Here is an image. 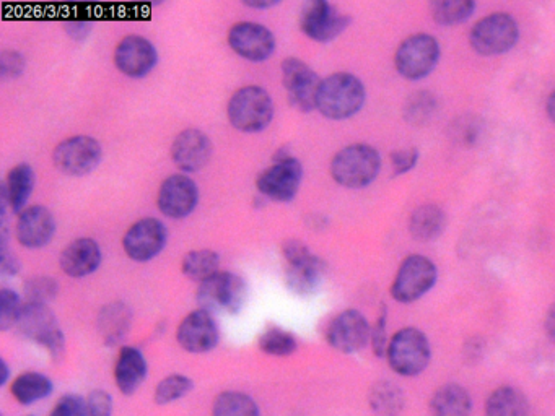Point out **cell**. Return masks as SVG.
<instances>
[{
	"instance_id": "35",
	"label": "cell",
	"mask_w": 555,
	"mask_h": 416,
	"mask_svg": "<svg viewBox=\"0 0 555 416\" xmlns=\"http://www.w3.org/2000/svg\"><path fill=\"white\" fill-rule=\"evenodd\" d=\"M476 4L472 0H435L430 4V13L438 25L451 26L464 23L472 17Z\"/></svg>"
},
{
	"instance_id": "19",
	"label": "cell",
	"mask_w": 555,
	"mask_h": 416,
	"mask_svg": "<svg viewBox=\"0 0 555 416\" xmlns=\"http://www.w3.org/2000/svg\"><path fill=\"white\" fill-rule=\"evenodd\" d=\"M176 342L191 355H206L220 342V327L210 312H189L176 329Z\"/></svg>"
},
{
	"instance_id": "28",
	"label": "cell",
	"mask_w": 555,
	"mask_h": 416,
	"mask_svg": "<svg viewBox=\"0 0 555 416\" xmlns=\"http://www.w3.org/2000/svg\"><path fill=\"white\" fill-rule=\"evenodd\" d=\"M446 226V215L442 207L420 205L409 218V233L420 243H429L442 236Z\"/></svg>"
},
{
	"instance_id": "12",
	"label": "cell",
	"mask_w": 555,
	"mask_h": 416,
	"mask_svg": "<svg viewBox=\"0 0 555 416\" xmlns=\"http://www.w3.org/2000/svg\"><path fill=\"white\" fill-rule=\"evenodd\" d=\"M103 148L100 142L88 135H74L62 140L53 152V163L62 174L67 176H87L100 166Z\"/></svg>"
},
{
	"instance_id": "32",
	"label": "cell",
	"mask_w": 555,
	"mask_h": 416,
	"mask_svg": "<svg viewBox=\"0 0 555 416\" xmlns=\"http://www.w3.org/2000/svg\"><path fill=\"white\" fill-rule=\"evenodd\" d=\"M181 272L191 282H207L220 272V256L212 249L191 251L181 260Z\"/></svg>"
},
{
	"instance_id": "1",
	"label": "cell",
	"mask_w": 555,
	"mask_h": 416,
	"mask_svg": "<svg viewBox=\"0 0 555 416\" xmlns=\"http://www.w3.org/2000/svg\"><path fill=\"white\" fill-rule=\"evenodd\" d=\"M365 100L367 91L357 75L336 72L321 80L316 109L329 121H346L360 113Z\"/></svg>"
},
{
	"instance_id": "8",
	"label": "cell",
	"mask_w": 555,
	"mask_h": 416,
	"mask_svg": "<svg viewBox=\"0 0 555 416\" xmlns=\"http://www.w3.org/2000/svg\"><path fill=\"white\" fill-rule=\"evenodd\" d=\"M520 38V26L508 13H492L481 18L469 33L471 48L484 57L500 56L515 48Z\"/></svg>"
},
{
	"instance_id": "36",
	"label": "cell",
	"mask_w": 555,
	"mask_h": 416,
	"mask_svg": "<svg viewBox=\"0 0 555 416\" xmlns=\"http://www.w3.org/2000/svg\"><path fill=\"white\" fill-rule=\"evenodd\" d=\"M193 389L194 381L191 377L186 374H170L163 377L162 381L155 386L153 402L157 403L158 407H165L184 399L186 395L193 392Z\"/></svg>"
},
{
	"instance_id": "43",
	"label": "cell",
	"mask_w": 555,
	"mask_h": 416,
	"mask_svg": "<svg viewBox=\"0 0 555 416\" xmlns=\"http://www.w3.org/2000/svg\"><path fill=\"white\" fill-rule=\"evenodd\" d=\"M25 69H27V61L22 52L4 51L0 54V77L4 80L22 77Z\"/></svg>"
},
{
	"instance_id": "5",
	"label": "cell",
	"mask_w": 555,
	"mask_h": 416,
	"mask_svg": "<svg viewBox=\"0 0 555 416\" xmlns=\"http://www.w3.org/2000/svg\"><path fill=\"white\" fill-rule=\"evenodd\" d=\"M15 329L23 338L48 351L51 360L59 363L66 356V335L56 314L46 304H23Z\"/></svg>"
},
{
	"instance_id": "20",
	"label": "cell",
	"mask_w": 555,
	"mask_h": 416,
	"mask_svg": "<svg viewBox=\"0 0 555 416\" xmlns=\"http://www.w3.org/2000/svg\"><path fill=\"white\" fill-rule=\"evenodd\" d=\"M157 64V48L144 36H126L114 49V65L126 77H147Z\"/></svg>"
},
{
	"instance_id": "46",
	"label": "cell",
	"mask_w": 555,
	"mask_h": 416,
	"mask_svg": "<svg viewBox=\"0 0 555 416\" xmlns=\"http://www.w3.org/2000/svg\"><path fill=\"white\" fill-rule=\"evenodd\" d=\"M22 270L20 260L10 251L9 246L0 247V272L5 277H15Z\"/></svg>"
},
{
	"instance_id": "7",
	"label": "cell",
	"mask_w": 555,
	"mask_h": 416,
	"mask_svg": "<svg viewBox=\"0 0 555 416\" xmlns=\"http://www.w3.org/2000/svg\"><path fill=\"white\" fill-rule=\"evenodd\" d=\"M430 358L429 338L416 327H404L389 338L386 360L398 376H419L429 366Z\"/></svg>"
},
{
	"instance_id": "22",
	"label": "cell",
	"mask_w": 555,
	"mask_h": 416,
	"mask_svg": "<svg viewBox=\"0 0 555 416\" xmlns=\"http://www.w3.org/2000/svg\"><path fill=\"white\" fill-rule=\"evenodd\" d=\"M56 234V220L53 213L43 205H31L25 208L17 218L15 238L22 247L30 251L43 249L53 241Z\"/></svg>"
},
{
	"instance_id": "29",
	"label": "cell",
	"mask_w": 555,
	"mask_h": 416,
	"mask_svg": "<svg viewBox=\"0 0 555 416\" xmlns=\"http://www.w3.org/2000/svg\"><path fill=\"white\" fill-rule=\"evenodd\" d=\"M53 392V381L46 374L36 371L18 374L14 381L10 382V394L23 407L48 399Z\"/></svg>"
},
{
	"instance_id": "44",
	"label": "cell",
	"mask_w": 555,
	"mask_h": 416,
	"mask_svg": "<svg viewBox=\"0 0 555 416\" xmlns=\"http://www.w3.org/2000/svg\"><path fill=\"white\" fill-rule=\"evenodd\" d=\"M420 153L417 148H403L389 155L391 160V168H393V176H403L416 168L419 163Z\"/></svg>"
},
{
	"instance_id": "31",
	"label": "cell",
	"mask_w": 555,
	"mask_h": 416,
	"mask_svg": "<svg viewBox=\"0 0 555 416\" xmlns=\"http://www.w3.org/2000/svg\"><path fill=\"white\" fill-rule=\"evenodd\" d=\"M368 405L376 416H399L406 405V397L398 384L391 381H378L370 389Z\"/></svg>"
},
{
	"instance_id": "39",
	"label": "cell",
	"mask_w": 555,
	"mask_h": 416,
	"mask_svg": "<svg viewBox=\"0 0 555 416\" xmlns=\"http://www.w3.org/2000/svg\"><path fill=\"white\" fill-rule=\"evenodd\" d=\"M450 137L459 147H472L479 140L482 132V122L477 116L456 117L448 127Z\"/></svg>"
},
{
	"instance_id": "34",
	"label": "cell",
	"mask_w": 555,
	"mask_h": 416,
	"mask_svg": "<svg viewBox=\"0 0 555 416\" xmlns=\"http://www.w3.org/2000/svg\"><path fill=\"white\" fill-rule=\"evenodd\" d=\"M212 416H261L258 403L240 390H225L212 403Z\"/></svg>"
},
{
	"instance_id": "42",
	"label": "cell",
	"mask_w": 555,
	"mask_h": 416,
	"mask_svg": "<svg viewBox=\"0 0 555 416\" xmlns=\"http://www.w3.org/2000/svg\"><path fill=\"white\" fill-rule=\"evenodd\" d=\"M49 416H88L87 399L79 394L62 395Z\"/></svg>"
},
{
	"instance_id": "41",
	"label": "cell",
	"mask_w": 555,
	"mask_h": 416,
	"mask_svg": "<svg viewBox=\"0 0 555 416\" xmlns=\"http://www.w3.org/2000/svg\"><path fill=\"white\" fill-rule=\"evenodd\" d=\"M388 343V308H386V304H381L380 314L376 317L375 324L372 325V337H370V345H372L375 356L378 358L386 356Z\"/></svg>"
},
{
	"instance_id": "23",
	"label": "cell",
	"mask_w": 555,
	"mask_h": 416,
	"mask_svg": "<svg viewBox=\"0 0 555 416\" xmlns=\"http://www.w3.org/2000/svg\"><path fill=\"white\" fill-rule=\"evenodd\" d=\"M103 252L92 238H79L67 244L59 256V267L70 278L90 277L100 269Z\"/></svg>"
},
{
	"instance_id": "27",
	"label": "cell",
	"mask_w": 555,
	"mask_h": 416,
	"mask_svg": "<svg viewBox=\"0 0 555 416\" xmlns=\"http://www.w3.org/2000/svg\"><path fill=\"white\" fill-rule=\"evenodd\" d=\"M471 410V395L455 382L438 387L430 399V416H469Z\"/></svg>"
},
{
	"instance_id": "17",
	"label": "cell",
	"mask_w": 555,
	"mask_h": 416,
	"mask_svg": "<svg viewBox=\"0 0 555 416\" xmlns=\"http://www.w3.org/2000/svg\"><path fill=\"white\" fill-rule=\"evenodd\" d=\"M199 204V187L188 174H171L158 189L157 207L163 217L183 220Z\"/></svg>"
},
{
	"instance_id": "48",
	"label": "cell",
	"mask_w": 555,
	"mask_h": 416,
	"mask_svg": "<svg viewBox=\"0 0 555 416\" xmlns=\"http://www.w3.org/2000/svg\"><path fill=\"white\" fill-rule=\"evenodd\" d=\"M484 353V342H482L481 337H474L466 343V347H464V356H466V360L474 361L481 360V355Z\"/></svg>"
},
{
	"instance_id": "21",
	"label": "cell",
	"mask_w": 555,
	"mask_h": 416,
	"mask_svg": "<svg viewBox=\"0 0 555 416\" xmlns=\"http://www.w3.org/2000/svg\"><path fill=\"white\" fill-rule=\"evenodd\" d=\"M171 161L183 174L199 173L209 165L212 142L209 135L199 129H186L171 143Z\"/></svg>"
},
{
	"instance_id": "50",
	"label": "cell",
	"mask_w": 555,
	"mask_h": 416,
	"mask_svg": "<svg viewBox=\"0 0 555 416\" xmlns=\"http://www.w3.org/2000/svg\"><path fill=\"white\" fill-rule=\"evenodd\" d=\"M245 5L250 7V9L267 10L276 7V5H279V2L277 0H246Z\"/></svg>"
},
{
	"instance_id": "10",
	"label": "cell",
	"mask_w": 555,
	"mask_h": 416,
	"mask_svg": "<svg viewBox=\"0 0 555 416\" xmlns=\"http://www.w3.org/2000/svg\"><path fill=\"white\" fill-rule=\"evenodd\" d=\"M437 278V265L433 264L429 257L412 254L399 265L391 285V296L398 303H416L417 299L432 290Z\"/></svg>"
},
{
	"instance_id": "38",
	"label": "cell",
	"mask_w": 555,
	"mask_h": 416,
	"mask_svg": "<svg viewBox=\"0 0 555 416\" xmlns=\"http://www.w3.org/2000/svg\"><path fill=\"white\" fill-rule=\"evenodd\" d=\"M23 295L27 303L49 306L59 295V282L49 275H35L23 283Z\"/></svg>"
},
{
	"instance_id": "47",
	"label": "cell",
	"mask_w": 555,
	"mask_h": 416,
	"mask_svg": "<svg viewBox=\"0 0 555 416\" xmlns=\"http://www.w3.org/2000/svg\"><path fill=\"white\" fill-rule=\"evenodd\" d=\"M64 30L72 41L84 43L88 36L92 35L93 23L87 22V20H70L64 25Z\"/></svg>"
},
{
	"instance_id": "25",
	"label": "cell",
	"mask_w": 555,
	"mask_h": 416,
	"mask_svg": "<svg viewBox=\"0 0 555 416\" xmlns=\"http://www.w3.org/2000/svg\"><path fill=\"white\" fill-rule=\"evenodd\" d=\"M132 309L124 301H111L100 309L97 330L106 347H118L131 334Z\"/></svg>"
},
{
	"instance_id": "24",
	"label": "cell",
	"mask_w": 555,
	"mask_h": 416,
	"mask_svg": "<svg viewBox=\"0 0 555 416\" xmlns=\"http://www.w3.org/2000/svg\"><path fill=\"white\" fill-rule=\"evenodd\" d=\"M149 376V363L144 351L131 345L119 348L118 358L114 363V386L126 397L136 394Z\"/></svg>"
},
{
	"instance_id": "37",
	"label": "cell",
	"mask_w": 555,
	"mask_h": 416,
	"mask_svg": "<svg viewBox=\"0 0 555 416\" xmlns=\"http://www.w3.org/2000/svg\"><path fill=\"white\" fill-rule=\"evenodd\" d=\"M438 111V100L430 91H417L404 104V119L412 126H425Z\"/></svg>"
},
{
	"instance_id": "16",
	"label": "cell",
	"mask_w": 555,
	"mask_h": 416,
	"mask_svg": "<svg viewBox=\"0 0 555 416\" xmlns=\"http://www.w3.org/2000/svg\"><path fill=\"white\" fill-rule=\"evenodd\" d=\"M167 243V226L152 217L136 221L123 236L124 252L137 264H145L160 256Z\"/></svg>"
},
{
	"instance_id": "13",
	"label": "cell",
	"mask_w": 555,
	"mask_h": 416,
	"mask_svg": "<svg viewBox=\"0 0 555 416\" xmlns=\"http://www.w3.org/2000/svg\"><path fill=\"white\" fill-rule=\"evenodd\" d=\"M372 337V325L357 309L339 312L329 321L324 338L329 347L342 355H355L367 347Z\"/></svg>"
},
{
	"instance_id": "49",
	"label": "cell",
	"mask_w": 555,
	"mask_h": 416,
	"mask_svg": "<svg viewBox=\"0 0 555 416\" xmlns=\"http://www.w3.org/2000/svg\"><path fill=\"white\" fill-rule=\"evenodd\" d=\"M544 329H546L547 337L552 343H555V303L552 304L546 314V321H544Z\"/></svg>"
},
{
	"instance_id": "40",
	"label": "cell",
	"mask_w": 555,
	"mask_h": 416,
	"mask_svg": "<svg viewBox=\"0 0 555 416\" xmlns=\"http://www.w3.org/2000/svg\"><path fill=\"white\" fill-rule=\"evenodd\" d=\"M22 309V298L17 291L10 290V288L0 290V330L2 332L15 329Z\"/></svg>"
},
{
	"instance_id": "18",
	"label": "cell",
	"mask_w": 555,
	"mask_h": 416,
	"mask_svg": "<svg viewBox=\"0 0 555 416\" xmlns=\"http://www.w3.org/2000/svg\"><path fill=\"white\" fill-rule=\"evenodd\" d=\"M228 46L236 56L250 62H264L276 52V36L267 26L256 22H238L228 31Z\"/></svg>"
},
{
	"instance_id": "26",
	"label": "cell",
	"mask_w": 555,
	"mask_h": 416,
	"mask_svg": "<svg viewBox=\"0 0 555 416\" xmlns=\"http://www.w3.org/2000/svg\"><path fill=\"white\" fill-rule=\"evenodd\" d=\"M35 184V169L27 163H20L10 169L0 189V194L9 202L10 212L20 215L27 208L28 200L35 191Z\"/></svg>"
},
{
	"instance_id": "3",
	"label": "cell",
	"mask_w": 555,
	"mask_h": 416,
	"mask_svg": "<svg viewBox=\"0 0 555 416\" xmlns=\"http://www.w3.org/2000/svg\"><path fill=\"white\" fill-rule=\"evenodd\" d=\"M381 169V155L367 143H354L342 148L331 160L329 171L339 186L363 189L370 186Z\"/></svg>"
},
{
	"instance_id": "4",
	"label": "cell",
	"mask_w": 555,
	"mask_h": 416,
	"mask_svg": "<svg viewBox=\"0 0 555 416\" xmlns=\"http://www.w3.org/2000/svg\"><path fill=\"white\" fill-rule=\"evenodd\" d=\"M274 101L264 88L248 85L233 93L228 101L227 116L233 129L243 134H259L271 126Z\"/></svg>"
},
{
	"instance_id": "30",
	"label": "cell",
	"mask_w": 555,
	"mask_h": 416,
	"mask_svg": "<svg viewBox=\"0 0 555 416\" xmlns=\"http://www.w3.org/2000/svg\"><path fill=\"white\" fill-rule=\"evenodd\" d=\"M484 412L486 416H529V402L521 390L502 386L487 397Z\"/></svg>"
},
{
	"instance_id": "11",
	"label": "cell",
	"mask_w": 555,
	"mask_h": 416,
	"mask_svg": "<svg viewBox=\"0 0 555 416\" xmlns=\"http://www.w3.org/2000/svg\"><path fill=\"white\" fill-rule=\"evenodd\" d=\"M352 18L339 12L326 0H308L303 4L298 25L306 38L315 43H331L349 28Z\"/></svg>"
},
{
	"instance_id": "2",
	"label": "cell",
	"mask_w": 555,
	"mask_h": 416,
	"mask_svg": "<svg viewBox=\"0 0 555 416\" xmlns=\"http://www.w3.org/2000/svg\"><path fill=\"white\" fill-rule=\"evenodd\" d=\"M280 251L287 262V270H285L287 290L300 298L315 295L326 278V272H328L326 262L313 254L308 244L300 239H285Z\"/></svg>"
},
{
	"instance_id": "45",
	"label": "cell",
	"mask_w": 555,
	"mask_h": 416,
	"mask_svg": "<svg viewBox=\"0 0 555 416\" xmlns=\"http://www.w3.org/2000/svg\"><path fill=\"white\" fill-rule=\"evenodd\" d=\"M113 397L106 390L95 389L88 394V416H113Z\"/></svg>"
},
{
	"instance_id": "51",
	"label": "cell",
	"mask_w": 555,
	"mask_h": 416,
	"mask_svg": "<svg viewBox=\"0 0 555 416\" xmlns=\"http://www.w3.org/2000/svg\"><path fill=\"white\" fill-rule=\"evenodd\" d=\"M0 369H2V373H0V386L4 387L7 386V382L10 379V368L9 363L2 358L0 360Z\"/></svg>"
},
{
	"instance_id": "9",
	"label": "cell",
	"mask_w": 555,
	"mask_h": 416,
	"mask_svg": "<svg viewBox=\"0 0 555 416\" xmlns=\"http://www.w3.org/2000/svg\"><path fill=\"white\" fill-rule=\"evenodd\" d=\"M438 59L440 44L437 39L427 33H417L399 44L398 51L394 54V67L401 77L416 82L432 74Z\"/></svg>"
},
{
	"instance_id": "6",
	"label": "cell",
	"mask_w": 555,
	"mask_h": 416,
	"mask_svg": "<svg viewBox=\"0 0 555 416\" xmlns=\"http://www.w3.org/2000/svg\"><path fill=\"white\" fill-rule=\"evenodd\" d=\"M248 301L245 278L232 272H219L197 286L196 303L202 311L236 316Z\"/></svg>"
},
{
	"instance_id": "53",
	"label": "cell",
	"mask_w": 555,
	"mask_h": 416,
	"mask_svg": "<svg viewBox=\"0 0 555 416\" xmlns=\"http://www.w3.org/2000/svg\"><path fill=\"white\" fill-rule=\"evenodd\" d=\"M267 202H269V200L266 199V197H263V195L258 194L256 195V197H254V208H256V210H259V208H264L266 207Z\"/></svg>"
},
{
	"instance_id": "52",
	"label": "cell",
	"mask_w": 555,
	"mask_h": 416,
	"mask_svg": "<svg viewBox=\"0 0 555 416\" xmlns=\"http://www.w3.org/2000/svg\"><path fill=\"white\" fill-rule=\"evenodd\" d=\"M547 116L551 117V121L555 124V91H552L551 96L547 98Z\"/></svg>"
},
{
	"instance_id": "54",
	"label": "cell",
	"mask_w": 555,
	"mask_h": 416,
	"mask_svg": "<svg viewBox=\"0 0 555 416\" xmlns=\"http://www.w3.org/2000/svg\"><path fill=\"white\" fill-rule=\"evenodd\" d=\"M27 416H35V415H27Z\"/></svg>"
},
{
	"instance_id": "15",
	"label": "cell",
	"mask_w": 555,
	"mask_h": 416,
	"mask_svg": "<svg viewBox=\"0 0 555 416\" xmlns=\"http://www.w3.org/2000/svg\"><path fill=\"white\" fill-rule=\"evenodd\" d=\"M303 181V166L297 156L289 160L272 163L256 178L258 194L269 202L289 204L297 197Z\"/></svg>"
},
{
	"instance_id": "33",
	"label": "cell",
	"mask_w": 555,
	"mask_h": 416,
	"mask_svg": "<svg viewBox=\"0 0 555 416\" xmlns=\"http://www.w3.org/2000/svg\"><path fill=\"white\" fill-rule=\"evenodd\" d=\"M258 348L264 355L274 358H287L297 353L298 338L290 330L282 329L280 325H267L258 337Z\"/></svg>"
},
{
	"instance_id": "14",
	"label": "cell",
	"mask_w": 555,
	"mask_h": 416,
	"mask_svg": "<svg viewBox=\"0 0 555 416\" xmlns=\"http://www.w3.org/2000/svg\"><path fill=\"white\" fill-rule=\"evenodd\" d=\"M280 70H282V83L290 106L300 113H311L316 109L321 80L315 70L297 57L284 59Z\"/></svg>"
}]
</instances>
